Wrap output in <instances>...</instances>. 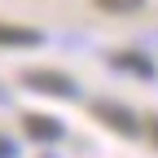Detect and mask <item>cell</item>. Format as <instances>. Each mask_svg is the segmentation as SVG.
Returning a JSON list of instances; mask_svg holds the SVG:
<instances>
[{"label": "cell", "instance_id": "6da1fadb", "mask_svg": "<svg viewBox=\"0 0 158 158\" xmlns=\"http://www.w3.org/2000/svg\"><path fill=\"white\" fill-rule=\"evenodd\" d=\"M22 79H27V88H35V92H53V97H79V84H75V79H66V75H57V70H27Z\"/></svg>", "mask_w": 158, "mask_h": 158}, {"label": "cell", "instance_id": "7a4b0ae2", "mask_svg": "<svg viewBox=\"0 0 158 158\" xmlns=\"http://www.w3.org/2000/svg\"><path fill=\"white\" fill-rule=\"evenodd\" d=\"M92 110H97V118H101L106 127L123 132V136H136V132H141V123H136V114H132V110H123V106H114V101H97Z\"/></svg>", "mask_w": 158, "mask_h": 158}, {"label": "cell", "instance_id": "3957f363", "mask_svg": "<svg viewBox=\"0 0 158 158\" xmlns=\"http://www.w3.org/2000/svg\"><path fill=\"white\" fill-rule=\"evenodd\" d=\"M27 132L35 141H57V136H62V123L48 118V114H27Z\"/></svg>", "mask_w": 158, "mask_h": 158}, {"label": "cell", "instance_id": "277c9868", "mask_svg": "<svg viewBox=\"0 0 158 158\" xmlns=\"http://www.w3.org/2000/svg\"><path fill=\"white\" fill-rule=\"evenodd\" d=\"M0 44L31 48V44H40V31H27V27H0Z\"/></svg>", "mask_w": 158, "mask_h": 158}, {"label": "cell", "instance_id": "5b68a950", "mask_svg": "<svg viewBox=\"0 0 158 158\" xmlns=\"http://www.w3.org/2000/svg\"><path fill=\"white\" fill-rule=\"evenodd\" d=\"M97 9H106V13H136L145 5V0H92Z\"/></svg>", "mask_w": 158, "mask_h": 158}, {"label": "cell", "instance_id": "8992f818", "mask_svg": "<svg viewBox=\"0 0 158 158\" xmlns=\"http://www.w3.org/2000/svg\"><path fill=\"white\" fill-rule=\"evenodd\" d=\"M118 66H132V70H141V75H154V66L141 62V57H118Z\"/></svg>", "mask_w": 158, "mask_h": 158}, {"label": "cell", "instance_id": "52a82bcc", "mask_svg": "<svg viewBox=\"0 0 158 158\" xmlns=\"http://www.w3.org/2000/svg\"><path fill=\"white\" fill-rule=\"evenodd\" d=\"M0 158H13V141L9 136H0Z\"/></svg>", "mask_w": 158, "mask_h": 158}, {"label": "cell", "instance_id": "ba28073f", "mask_svg": "<svg viewBox=\"0 0 158 158\" xmlns=\"http://www.w3.org/2000/svg\"><path fill=\"white\" fill-rule=\"evenodd\" d=\"M149 132H154V141H158V118H154V127H149Z\"/></svg>", "mask_w": 158, "mask_h": 158}]
</instances>
